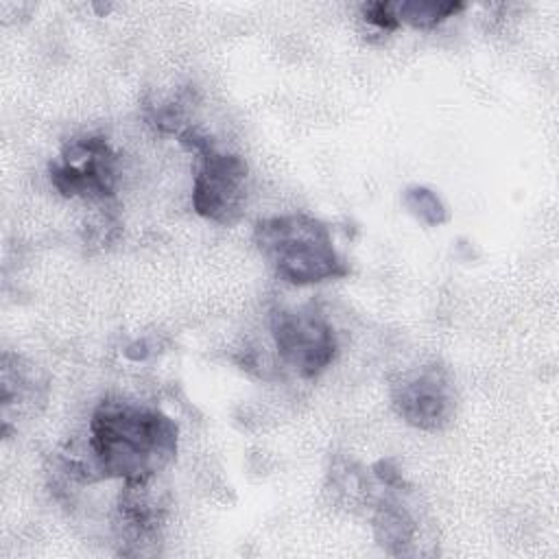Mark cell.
<instances>
[{
	"label": "cell",
	"instance_id": "obj_1",
	"mask_svg": "<svg viewBox=\"0 0 559 559\" xmlns=\"http://www.w3.org/2000/svg\"><path fill=\"white\" fill-rule=\"evenodd\" d=\"M177 448V421L157 406L127 397L100 400L83 441L96 483L157 478L175 461Z\"/></svg>",
	"mask_w": 559,
	"mask_h": 559
},
{
	"label": "cell",
	"instance_id": "obj_2",
	"mask_svg": "<svg viewBox=\"0 0 559 559\" xmlns=\"http://www.w3.org/2000/svg\"><path fill=\"white\" fill-rule=\"evenodd\" d=\"M253 245L275 277L293 286L349 275V264L336 249L328 223L308 212L260 218L253 227Z\"/></svg>",
	"mask_w": 559,
	"mask_h": 559
},
{
	"label": "cell",
	"instance_id": "obj_3",
	"mask_svg": "<svg viewBox=\"0 0 559 559\" xmlns=\"http://www.w3.org/2000/svg\"><path fill=\"white\" fill-rule=\"evenodd\" d=\"M177 140L197 155L192 210L221 227L236 225L245 214L249 190V164L245 157L221 151L207 133L192 124L186 127Z\"/></svg>",
	"mask_w": 559,
	"mask_h": 559
},
{
	"label": "cell",
	"instance_id": "obj_4",
	"mask_svg": "<svg viewBox=\"0 0 559 559\" xmlns=\"http://www.w3.org/2000/svg\"><path fill=\"white\" fill-rule=\"evenodd\" d=\"M48 179L66 199L107 203L118 188V155L100 133L74 135L48 162Z\"/></svg>",
	"mask_w": 559,
	"mask_h": 559
},
{
	"label": "cell",
	"instance_id": "obj_5",
	"mask_svg": "<svg viewBox=\"0 0 559 559\" xmlns=\"http://www.w3.org/2000/svg\"><path fill=\"white\" fill-rule=\"evenodd\" d=\"M271 336L282 365L301 380H317L338 356L336 332L312 304L273 310Z\"/></svg>",
	"mask_w": 559,
	"mask_h": 559
},
{
	"label": "cell",
	"instance_id": "obj_6",
	"mask_svg": "<svg viewBox=\"0 0 559 559\" xmlns=\"http://www.w3.org/2000/svg\"><path fill=\"white\" fill-rule=\"evenodd\" d=\"M155 480L157 478L122 483L111 520L118 555L146 557L159 550L168 498Z\"/></svg>",
	"mask_w": 559,
	"mask_h": 559
},
{
	"label": "cell",
	"instance_id": "obj_7",
	"mask_svg": "<svg viewBox=\"0 0 559 559\" xmlns=\"http://www.w3.org/2000/svg\"><path fill=\"white\" fill-rule=\"evenodd\" d=\"M391 406L402 421L417 430L439 432L448 428L456 411L450 371L439 362H428L404 373L391 384Z\"/></svg>",
	"mask_w": 559,
	"mask_h": 559
},
{
	"label": "cell",
	"instance_id": "obj_8",
	"mask_svg": "<svg viewBox=\"0 0 559 559\" xmlns=\"http://www.w3.org/2000/svg\"><path fill=\"white\" fill-rule=\"evenodd\" d=\"M408 493L411 487L406 480L384 483L376 476V489L367 504L369 520L378 546L391 557L417 552L415 544L419 537V520L406 500Z\"/></svg>",
	"mask_w": 559,
	"mask_h": 559
},
{
	"label": "cell",
	"instance_id": "obj_9",
	"mask_svg": "<svg viewBox=\"0 0 559 559\" xmlns=\"http://www.w3.org/2000/svg\"><path fill=\"white\" fill-rule=\"evenodd\" d=\"M48 400V378L31 360L4 352L0 362V408L2 437L17 430V421L39 413Z\"/></svg>",
	"mask_w": 559,
	"mask_h": 559
},
{
	"label": "cell",
	"instance_id": "obj_10",
	"mask_svg": "<svg viewBox=\"0 0 559 559\" xmlns=\"http://www.w3.org/2000/svg\"><path fill=\"white\" fill-rule=\"evenodd\" d=\"M465 9L463 2H437V0H406V2H397L395 4V13L400 24H408L413 28H435L441 22H445L448 17L459 15Z\"/></svg>",
	"mask_w": 559,
	"mask_h": 559
},
{
	"label": "cell",
	"instance_id": "obj_11",
	"mask_svg": "<svg viewBox=\"0 0 559 559\" xmlns=\"http://www.w3.org/2000/svg\"><path fill=\"white\" fill-rule=\"evenodd\" d=\"M402 203L408 214H413L426 227H439L450 218L441 197L426 186H408L402 194Z\"/></svg>",
	"mask_w": 559,
	"mask_h": 559
},
{
	"label": "cell",
	"instance_id": "obj_12",
	"mask_svg": "<svg viewBox=\"0 0 559 559\" xmlns=\"http://www.w3.org/2000/svg\"><path fill=\"white\" fill-rule=\"evenodd\" d=\"M360 20L380 35H389L400 28V20L393 2H365L360 4Z\"/></svg>",
	"mask_w": 559,
	"mask_h": 559
}]
</instances>
